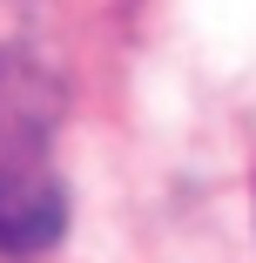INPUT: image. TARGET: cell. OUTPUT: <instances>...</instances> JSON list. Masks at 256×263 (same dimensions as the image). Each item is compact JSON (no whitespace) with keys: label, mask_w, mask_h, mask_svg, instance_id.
<instances>
[{"label":"cell","mask_w":256,"mask_h":263,"mask_svg":"<svg viewBox=\"0 0 256 263\" xmlns=\"http://www.w3.org/2000/svg\"><path fill=\"white\" fill-rule=\"evenodd\" d=\"M68 236V196L34 155H0V256L34 263Z\"/></svg>","instance_id":"obj_1"}]
</instances>
